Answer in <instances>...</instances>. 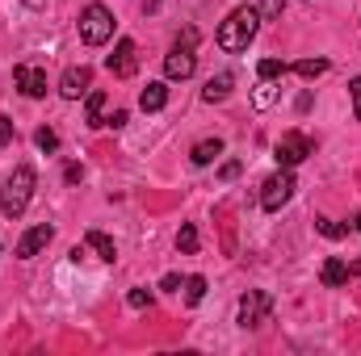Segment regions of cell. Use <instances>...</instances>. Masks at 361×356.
<instances>
[{"label":"cell","mask_w":361,"mask_h":356,"mask_svg":"<svg viewBox=\"0 0 361 356\" xmlns=\"http://www.w3.org/2000/svg\"><path fill=\"white\" fill-rule=\"evenodd\" d=\"M257 30H261V8L240 4V8H231L227 21L219 25V46H223L227 55H240V51H248V42L257 38Z\"/></svg>","instance_id":"1"},{"label":"cell","mask_w":361,"mask_h":356,"mask_svg":"<svg viewBox=\"0 0 361 356\" xmlns=\"http://www.w3.org/2000/svg\"><path fill=\"white\" fill-rule=\"evenodd\" d=\"M34 168L30 164H21V168H13V177L4 180V193H0V210H4V218H21L25 214V205H30V197H34Z\"/></svg>","instance_id":"2"},{"label":"cell","mask_w":361,"mask_h":356,"mask_svg":"<svg viewBox=\"0 0 361 356\" xmlns=\"http://www.w3.org/2000/svg\"><path fill=\"white\" fill-rule=\"evenodd\" d=\"M80 38H85L89 46H105V42L114 38V13H109L105 4H89V8L80 13Z\"/></svg>","instance_id":"3"},{"label":"cell","mask_w":361,"mask_h":356,"mask_svg":"<svg viewBox=\"0 0 361 356\" xmlns=\"http://www.w3.org/2000/svg\"><path fill=\"white\" fill-rule=\"evenodd\" d=\"M311 151H315V143H311L307 134L290 130V134H281V143L273 147V160H277V168H294V164H302Z\"/></svg>","instance_id":"4"},{"label":"cell","mask_w":361,"mask_h":356,"mask_svg":"<svg viewBox=\"0 0 361 356\" xmlns=\"http://www.w3.org/2000/svg\"><path fill=\"white\" fill-rule=\"evenodd\" d=\"M294 177H290V168H281V172H273L269 180H265V189H261V205L269 210V214H277L290 197H294Z\"/></svg>","instance_id":"5"},{"label":"cell","mask_w":361,"mask_h":356,"mask_svg":"<svg viewBox=\"0 0 361 356\" xmlns=\"http://www.w3.org/2000/svg\"><path fill=\"white\" fill-rule=\"evenodd\" d=\"M273 310V298L265 289H248L244 298H240V327H261L265 319H269Z\"/></svg>","instance_id":"6"},{"label":"cell","mask_w":361,"mask_h":356,"mask_svg":"<svg viewBox=\"0 0 361 356\" xmlns=\"http://www.w3.org/2000/svg\"><path fill=\"white\" fill-rule=\"evenodd\" d=\"M105 68H109V76H118V80H130V76L139 72V46H135L130 38H122V42L114 46V55L105 59Z\"/></svg>","instance_id":"7"},{"label":"cell","mask_w":361,"mask_h":356,"mask_svg":"<svg viewBox=\"0 0 361 356\" xmlns=\"http://www.w3.org/2000/svg\"><path fill=\"white\" fill-rule=\"evenodd\" d=\"M197 72V55H193V46L189 42H177L169 55H164V76L169 80H189Z\"/></svg>","instance_id":"8"},{"label":"cell","mask_w":361,"mask_h":356,"mask_svg":"<svg viewBox=\"0 0 361 356\" xmlns=\"http://www.w3.org/2000/svg\"><path fill=\"white\" fill-rule=\"evenodd\" d=\"M51 239H55V227H51V222H38V227H30V231L21 235V243H17V256H21V260H34V256H38V252H42Z\"/></svg>","instance_id":"9"},{"label":"cell","mask_w":361,"mask_h":356,"mask_svg":"<svg viewBox=\"0 0 361 356\" xmlns=\"http://www.w3.org/2000/svg\"><path fill=\"white\" fill-rule=\"evenodd\" d=\"M13 80L21 84V92H25V96H34V101H38V96H47V72H42V68L17 63V68H13Z\"/></svg>","instance_id":"10"},{"label":"cell","mask_w":361,"mask_h":356,"mask_svg":"<svg viewBox=\"0 0 361 356\" xmlns=\"http://www.w3.org/2000/svg\"><path fill=\"white\" fill-rule=\"evenodd\" d=\"M89 84H92V72L85 68V63H80V68H68L63 80H59V96H68V101L89 96Z\"/></svg>","instance_id":"11"},{"label":"cell","mask_w":361,"mask_h":356,"mask_svg":"<svg viewBox=\"0 0 361 356\" xmlns=\"http://www.w3.org/2000/svg\"><path fill=\"white\" fill-rule=\"evenodd\" d=\"M235 89V76L231 72H223V76H214V80H206V89H202V101L206 105H219V101H227Z\"/></svg>","instance_id":"12"},{"label":"cell","mask_w":361,"mask_h":356,"mask_svg":"<svg viewBox=\"0 0 361 356\" xmlns=\"http://www.w3.org/2000/svg\"><path fill=\"white\" fill-rule=\"evenodd\" d=\"M85 243H89L92 252H97V260H105V265H114V260H118V248H114V239H109V235H101V231H89V235H85Z\"/></svg>","instance_id":"13"},{"label":"cell","mask_w":361,"mask_h":356,"mask_svg":"<svg viewBox=\"0 0 361 356\" xmlns=\"http://www.w3.org/2000/svg\"><path fill=\"white\" fill-rule=\"evenodd\" d=\"M219 155H223V143H219V139H202V143H197V147L189 151V160H193L197 168H206V164H214Z\"/></svg>","instance_id":"14"},{"label":"cell","mask_w":361,"mask_h":356,"mask_svg":"<svg viewBox=\"0 0 361 356\" xmlns=\"http://www.w3.org/2000/svg\"><path fill=\"white\" fill-rule=\"evenodd\" d=\"M139 105H143L147 113H156V109H164V105H169V89H164L160 80H156V84H147V89L139 92Z\"/></svg>","instance_id":"15"},{"label":"cell","mask_w":361,"mask_h":356,"mask_svg":"<svg viewBox=\"0 0 361 356\" xmlns=\"http://www.w3.org/2000/svg\"><path fill=\"white\" fill-rule=\"evenodd\" d=\"M85 122H89V126H105V92L89 89V101H85Z\"/></svg>","instance_id":"16"},{"label":"cell","mask_w":361,"mask_h":356,"mask_svg":"<svg viewBox=\"0 0 361 356\" xmlns=\"http://www.w3.org/2000/svg\"><path fill=\"white\" fill-rule=\"evenodd\" d=\"M319 281H324V285H328V289H336V285H345V281H349V265H345V260H336V256H332V260H328V265H324V272H319Z\"/></svg>","instance_id":"17"},{"label":"cell","mask_w":361,"mask_h":356,"mask_svg":"<svg viewBox=\"0 0 361 356\" xmlns=\"http://www.w3.org/2000/svg\"><path fill=\"white\" fill-rule=\"evenodd\" d=\"M286 72H290V63H281V59H261L257 63V76L261 80H281Z\"/></svg>","instance_id":"18"},{"label":"cell","mask_w":361,"mask_h":356,"mask_svg":"<svg viewBox=\"0 0 361 356\" xmlns=\"http://www.w3.org/2000/svg\"><path fill=\"white\" fill-rule=\"evenodd\" d=\"M294 72H298L302 80H319V76L328 72V59H302V63H294Z\"/></svg>","instance_id":"19"},{"label":"cell","mask_w":361,"mask_h":356,"mask_svg":"<svg viewBox=\"0 0 361 356\" xmlns=\"http://www.w3.org/2000/svg\"><path fill=\"white\" fill-rule=\"evenodd\" d=\"M177 248L185 252V256H193V252H197V227H193V222H185V227L177 231Z\"/></svg>","instance_id":"20"},{"label":"cell","mask_w":361,"mask_h":356,"mask_svg":"<svg viewBox=\"0 0 361 356\" xmlns=\"http://www.w3.org/2000/svg\"><path fill=\"white\" fill-rule=\"evenodd\" d=\"M273 101H277V84H273V80H261L257 92H252V105H257V109H269Z\"/></svg>","instance_id":"21"},{"label":"cell","mask_w":361,"mask_h":356,"mask_svg":"<svg viewBox=\"0 0 361 356\" xmlns=\"http://www.w3.org/2000/svg\"><path fill=\"white\" fill-rule=\"evenodd\" d=\"M202 298H206V276H189V281H185V302L197 306Z\"/></svg>","instance_id":"22"},{"label":"cell","mask_w":361,"mask_h":356,"mask_svg":"<svg viewBox=\"0 0 361 356\" xmlns=\"http://www.w3.org/2000/svg\"><path fill=\"white\" fill-rule=\"evenodd\" d=\"M34 143H38V151H55V147H59V134H55L51 126H38V134H34Z\"/></svg>","instance_id":"23"},{"label":"cell","mask_w":361,"mask_h":356,"mask_svg":"<svg viewBox=\"0 0 361 356\" xmlns=\"http://www.w3.org/2000/svg\"><path fill=\"white\" fill-rule=\"evenodd\" d=\"M315 231H319L324 239H345V227L332 222V218H315Z\"/></svg>","instance_id":"24"},{"label":"cell","mask_w":361,"mask_h":356,"mask_svg":"<svg viewBox=\"0 0 361 356\" xmlns=\"http://www.w3.org/2000/svg\"><path fill=\"white\" fill-rule=\"evenodd\" d=\"M17 139V126H13V117H0V147H8Z\"/></svg>","instance_id":"25"},{"label":"cell","mask_w":361,"mask_h":356,"mask_svg":"<svg viewBox=\"0 0 361 356\" xmlns=\"http://www.w3.org/2000/svg\"><path fill=\"white\" fill-rule=\"evenodd\" d=\"M126 302H130L135 310H143V306H152V293H147V289H130V298H126Z\"/></svg>","instance_id":"26"},{"label":"cell","mask_w":361,"mask_h":356,"mask_svg":"<svg viewBox=\"0 0 361 356\" xmlns=\"http://www.w3.org/2000/svg\"><path fill=\"white\" fill-rule=\"evenodd\" d=\"M286 0H261V17H281Z\"/></svg>","instance_id":"27"},{"label":"cell","mask_w":361,"mask_h":356,"mask_svg":"<svg viewBox=\"0 0 361 356\" xmlns=\"http://www.w3.org/2000/svg\"><path fill=\"white\" fill-rule=\"evenodd\" d=\"M126 122H130V113H126V109H114V113L105 117V126H114V130H122Z\"/></svg>","instance_id":"28"},{"label":"cell","mask_w":361,"mask_h":356,"mask_svg":"<svg viewBox=\"0 0 361 356\" xmlns=\"http://www.w3.org/2000/svg\"><path fill=\"white\" fill-rule=\"evenodd\" d=\"M349 96H353V113H357V122H361V76L349 84Z\"/></svg>","instance_id":"29"},{"label":"cell","mask_w":361,"mask_h":356,"mask_svg":"<svg viewBox=\"0 0 361 356\" xmlns=\"http://www.w3.org/2000/svg\"><path fill=\"white\" fill-rule=\"evenodd\" d=\"M219 177H223V180H235V177H240V164H235V160H227V164L219 168Z\"/></svg>","instance_id":"30"},{"label":"cell","mask_w":361,"mask_h":356,"mask_svg":"<svg viewBox=\"0 0 361 356\" xmlns=\"http://www.w3.org/2000/svg\"><path fill=\"white\" fill-rule=\"evenodd\" d=\"M160 289H169V293H173V289H180V276H177V272H169V276L160 281Z\"/></svg>","instance_id":"31"},{"label":"cell","mask_w":361,"mask_h":356,"mask_svg":"<svg viewBox=\"0 0 361 356\" xmlns=\"http://www.w3.org/2000/svg\"><path fill=\"white\" fill-rule=\"evenodd\" d=\"M80 177H85V168H80V164H68V184H76Z\"/></svg>","instance_id":"32"},{"label":"cell","mask_w":361,"mask_h":356,"mask_svg":"<svg viewBox=\"0 0 361 356\" xmlns=\"http://www.w3.org/2000/svg\"><path fill=\"white\" fill-rule=\"evenodd\" d=\"M353 231L361 235V214H353Z\"/></svg>","instance_id":"33"},{"label":"cell","mask_w":361,"mask_h":356,"mask_svg":"<svg viewBox=\"0 0 361 356\" xmlns=\"http://www.w3.org/2000/svg\"><path fill=\"white\" fill-rule=\"evenodd\" d=\"M25 4H34V8H38V4H42V0H25Z\"/></svg>","instance_id":"34"}]
</instances>
